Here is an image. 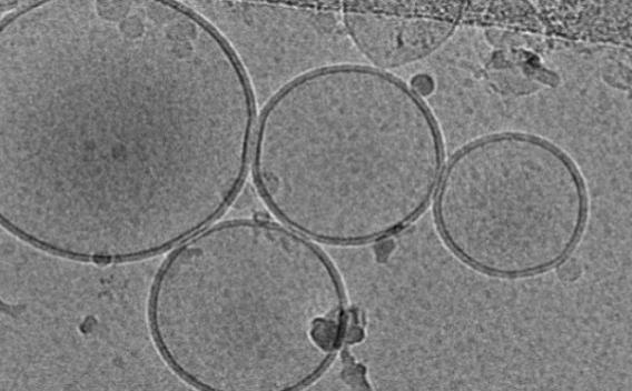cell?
I'll return each mask as SVG.
<instances>
[{
  "label": "cell",
  "mask_w": 632,
  "mask_h": 391,
  "mask_svg": "<svg viewBox=\"0 0 632 391\" xmlns=\"http://www.w3.org/2000/svg\"><path fill=\"white\" fill-rule=\"evenodd\" d=\"M0 71L1 191L21 188L12 209L60 245L157 254L216 221L245 181L253 87L186 2H18Z\"/></svg>",
  "instance_id": "obj_1"
},
{
  "label": "cell",
  "mask_w": 632,
  "mask_h": 391,
  "mask_svg": "<svg viewBox=\"0 0 632 391\" xmlns=\"http://www.w3.org/2000/svg\"><path fill=\"white\" fill-rule=\"evenodd\" d=\"M443 143L414 88L375 67L315 68L279 88L255 127L250 167L270 213L334 245L383 240L428 207Z\"/></svg>",
  "instance_id": "obj_2"
},
{
  "label": "cell",
  "mask_w": 632,
  "mask_h": 391,
  "mask_svg": "<svg viewBox=\"0 0 632 391\" xmlns=\"http://www.w3.org/2000/svg\"><path fill=\"white\" fill-rule=\"evenodd\" d=\"M152 289L174 293L150 298L174 302V327L152 333L157 348L198 389H303L344 340L346 297L333 262L268 219L211 223L181 241Z\"/></svg>",
  "instance_id": "obj_3"
},
{
  "label": "cell",
  "mask_w": 632,
  "mask_h": 391,
  "mask_svg": "<svg viewBox=\"0 0 632 391\" xmlns=\"http://www.w3.org/2000/svg\"><path fill=\"white\" fill-rule=\"evenodd\" d=\"M584 182L541 138L504 133L473 141L443 168L436 227L465 264L491 277H532L562 265L584 230Z\"/></svg>",
  "instance_id": "obj_4"
},
{
  "label": "cell",
  "mask_w": 632,
  "mask_h": 391,
  "mask_svg": "<svg viewBox=\"0 0 632 391\" xmlns=\"http://www.w3.org/2000/svg\"><path fill=\"white\" fill-rule=\"evenodd\" d=\"M343 23L357 50L381 70L431 54L453 28L451 21L435 16L363 9L345 10Z\"/></svg>",
  "instance_id": "obj_5"
}]
</instances>
